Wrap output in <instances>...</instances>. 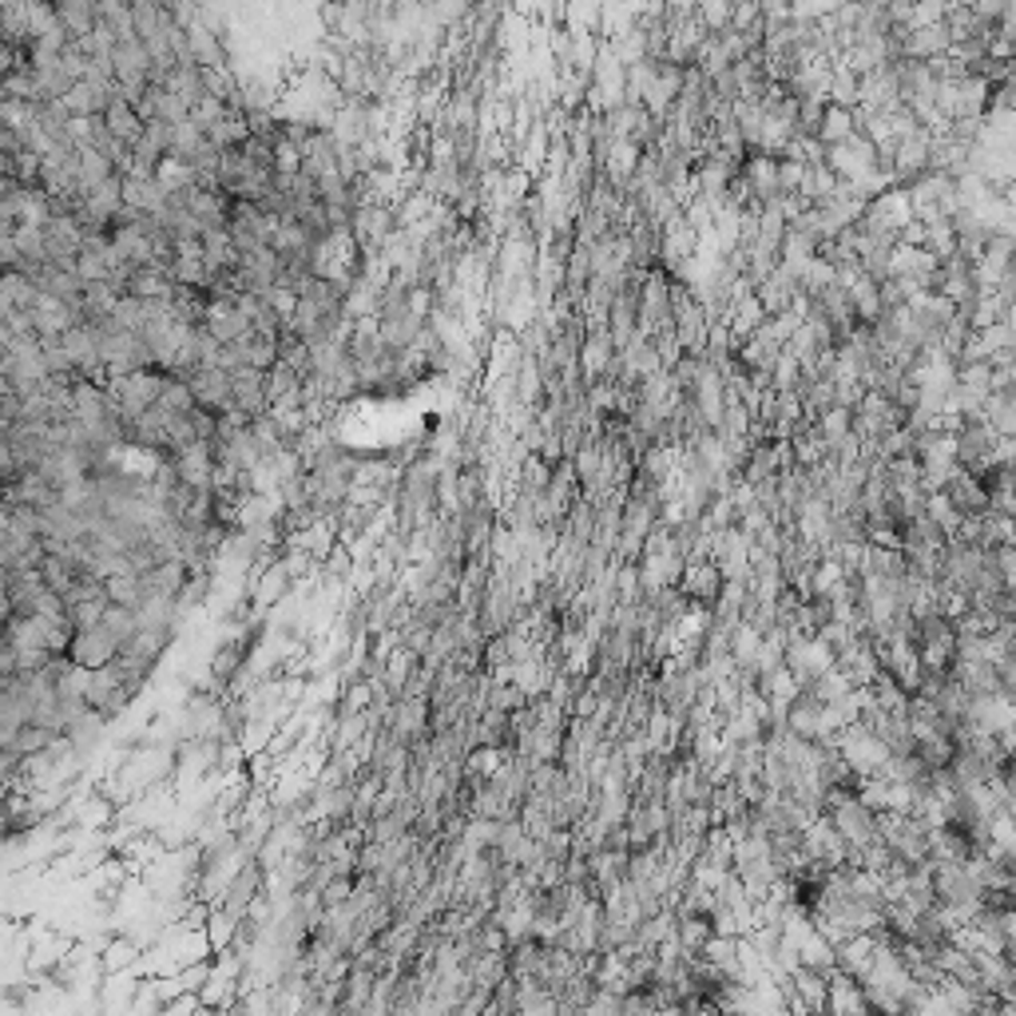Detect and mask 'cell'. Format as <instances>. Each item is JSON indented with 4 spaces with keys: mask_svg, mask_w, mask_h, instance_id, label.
<instances>
[{
    "mask_svg": "<svg viewBox=\"0 0 1016 1016\" xmlns=\"http://www.w3.org/2000/svg\"><path fill=\"white\" fill-rule=\"evenodd\" d=\"M945 500L952 505V512L957 517H985L989 512V492L980 489V481L973 477V472H965V469H952V477H949V485H945Z\"/></svg>",
    "mask_w": 1016,
    "mask_h": 1016,
    "instance_id": "cell-1",
    "label": "cell"
},
{
    "mask_svg": "<svg viewBox=\"0 0 1016 1016\" xmlns=\"http://www.w3.org/2000/svg\"><path fill=\"white\" fill-rule=\"evenodd\" d=\"M850 136H858V127H853V111L825 104L822 124H818V136H814L818 144H822V147H842Z\"/></svg>",
    "mask_w": 1016,
    "mask_h": 1016,
    "instance_id": "cell-2",
    "label": "cell"
},
{
    "mask_svg": "<svg viewBox=\"0 0 1016 1016\" xmlns=\"http://www.w3.org/2000/svg\"><path fill=\"white\" fill-rule=\"evenodd\" d=\"M814 433L822 437V444H825V453L834 449L842 437H850L853 433V413L850 409H838V406H830L825 413H818V426H814Z\"/></svg>",
    "mask_w": 1016,
    "mask_h": 1016,
    "instance_id": "cell-3",
    "label": "cell"
}]
</instances>
